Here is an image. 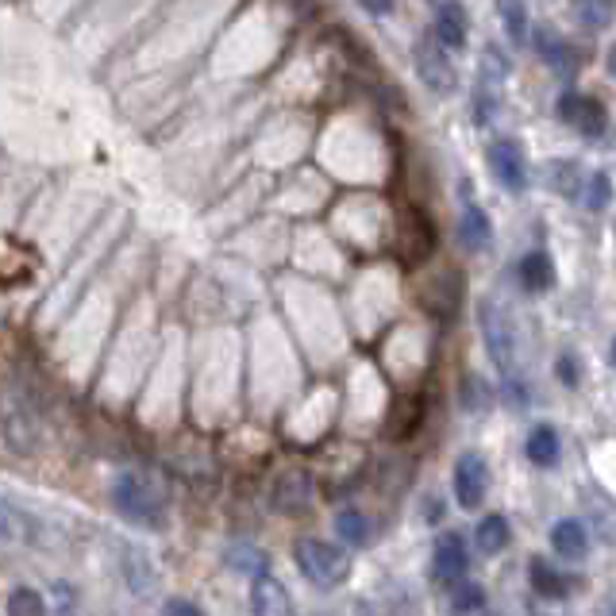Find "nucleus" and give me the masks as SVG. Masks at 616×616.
Here are the masks:
<instances>
[{
    "label": "nucleus",
    "mask_w": 616,
    "mask_h": 616,
    "mask_svg": "<svg viewBox=\"0 0 616 616\" xmlns=\"http://www.w3.org/2000/svg\"><path fill=\"white\" fill-rule=\"evenodd\" d=\"M112 505L123 520H131V525H139V528H154V532H159V528L166 525V501H162L159 489L139 478V474H120V478H116Z\"/></svg>",
    "instance_id": "obj_1"
},
{
    "label": "nucleus",
    "mask_w": 616,
    "mask_h": 616,
    "mask_svg": "<svg viewBox=\"0 0 616 616\" xmlns=\"http://www.w3.org/2000/svg\"><path fill=\"white\" fill-rule=\"evenodd\" d=\"M293 559H298V571L305 574L312 586H320V590L339 586V582H347V574H350L347 551H339L335 543L312 540V536H305V540L293 543Z\"/></svg>",
    "instance_id": "obj_2"
},
{
    "label": "nucleus",
    "mask_w": 616,
    "mask_h": 616,
    "mask_svg": "<svg viewBox=\"0 0 616 616\" xmlns=\"http://www.w3.org/2000/svg\"><path fill=\"white\" fill-rule=\"evenodd\" d=\"M478 327H482V343H486L489 363L497 366L501 378H512L517 370V335H512V324L505 316V309L497 301H478Z\"/></svg>",
    "instance_id": "obj_3"
},
{
    "label": "nucleus",
    "mask_w": 616,
    "mask_h": 616,
    "mask_svg": "<svg viewBox=\"0 0 616 616\" xmlns=\"http://www.w3.org/2000/svg\"><path fill=\"white\" fill-rule=\"evenodd\" d=\"M509 74V62L497 46H486L482 54V66H478V85H474V123L486 128L489 120L497 116L501 108V82Z\"/></svg>",
    "instance_id": "obj_4"
},
{
    "label": "nucleus",
    "mask_w": 616,
    "mask_h": 616,
    "mask_svg": "<svg viewBox=\"0 0 616 616\" xmlns=\"http://www.w3.org/2000/svg\"><path fill=\"white\" fill-rule=\"evenodd\" d=\"M559 120L586 139L605 136V128H609L605 105L597 97H586V93H563V97H559Z\"/></svg>",
    "instance_id": "obj_5"
},
{
    "label": "nucleus",
    "mask_w": 616,
    "mask_h": 616,
    "mask_svg": "<svg viewBox=\"0 0 616 616\" xmlns=\"http://www.w3.org/2000/svg\"><path fill=\"white\" fill-rule=\"evenodd\" d=\"M417 77L435 93V97H451L455 93V66L451 58L443 54L440 39H420L417 43Z\"/></svg>",
    "instance_id": "obj_6"
},
{
    "label": "nucleus",
    "mask_w": 616,
    "mask_h": 616,
    "mask_svg": "<svg viewBox=\"0 0 616 616\" xmlns=\"http://www.w3.org/2000/svg\"><path fill=\"white\" fill-rule=\"evenodd\" d=\"M486 162H489V170H494V177L509 193L528 190V159H525V151H520L517 139H497V143H489Z\"/></svg>",
    "instance_id": "obj_7"
},
{
    "label": "nucleus",
    "mask_w": 616,
    "mask_h": 616,
    "mask_svg": "<svg viewBox=\"0 0 616 616\" xmlns=\"http://www.w3.org/2000/svg\"><path fill=\"white\" fill-rule=\"evenodd\" d=\"M486 482H489V471H486V458H482L478 451L458 455L455 474H451V486H455V497L463 509H478L482 497H486Z\"/></svg>",
    "instance_id": "obj_8"
},
{
    "label": "nucleus",
    "mask_w": 616,
    "mask_h": 616,
    "mask_svg": "<svg viewBox=\"0 0 616 616\" xmlns=\"http://www.w3.org/2000/svg\"><path fill=\"white\" fill-rule=\"evenodd\" d=\"M466 571H471V559H466V543L458 532H443L440 540H435V551H432V574L440 586H458V582L466 579Z\"/></svg>",
    "instance_id": "obj_9"
},
{
    "label": "nucleus",
    "mask_w": 616,
    "mask_h": 616,
    "mask_svg": "<svg viewBox=\"0 0 616 616\" xmlns=\"http://www.w3.org/2000/svg\"><path fill=\"white\" fill-rule=\"evenodd\" d=\"M312 501V474L309 471H285L270 489V505L285 517H301Z\"/></svg>",
    "instance_id": "obj_10"
},
{
    "label": "nucleus",
    "mask_w": 616,
    "mask_h": 616,
    "mask_svg": "<svg viewBox=\"0 0 616 616\" xmlns=\"http://www.w3.org/2000/svg\"><path fill=\"white\" fill-rule=\"evenodd\" d=\"M536 51H540V58L548 62L551 69H555L559 77H574L579 74V66H582V54L574 51L571 43H566L559 31H551V28H540L536 31Z\"/></svg>",
    "instance_id": "obj_11"
},
{
    "label": "nucleus",
    "mask_w": 616,
    "mask_h": 616,
    "mask_svg": "<svg viewBox=\"0 0 616 616\" xmlns=\"http://www.w3.org/2000/svg\"><path fill=\"white\" fill-rule=\"evenodd\" d=\"M435 39L447 51H463L466 46V39H471V12L458 0H443L440 4V12H435Z\"/></svg>",
    "instance_id": "obj_12"
},
{
    "label": "nucleus",
    "mask_w": 616,
    "mask_h": 616,
    "mask_svg": "<svg viewBox=\"0 0 616 616\" xmlns=\"http://www.w3.org/2000/svg\"><path fill=\"white\" fill-rule=\"evenodd\" d=\"M251 613L255 616H293V597L278 579L262 574L251 586Z\"/></svg>",
    "instance_id": "obj_13"
},
{
    "label": "nucleus",
    "mask_w": 616,
    "mask_h": 616,
    "mask_svg": "<svg viewBox=\"0 0 616 616\" xmlns=\"http://www.w3.org/2000/svg\"><path fill=\"white\" fill-rule=\"evenodd\" d=\"M551 548H555V555L566 559V563H579V559H586V551H590L586 525H582V520H574V517L559 520V525L551 528Z\"/></svg>",
    "instance_id": "obj_14"
},
{
    "label": "nucleus",
    "mask_w": 616,
    "mask_h": 616,
    "mask_svg": "<svg viewBox=\"0 0 616 616\" xmlns=\"http://www.w3.org/2000/svg\"><path fill=\"white\" fill-rule=\"evenodd\" d=\"M458 244L471 255L486 251V247L494 244V224H489V216L482 213L478 205H466L463 216H458Z\"/></svg>",
    "instance_id": "obj_15"
},
{
    "label": "nucleus",
    "mask_w": 616,
    "mask_h": 616,
    "mask_svg": "<svg viewBox=\"0 0 616 616\" xmlns=\"http://www.w3.org/2000/svg\"><path fill=\"white\" fill-rule=\"evenodd\" d=\"M559 451H563V443H559V432L551 424H536L532 432H528V440H525V455H528V463H536V466H555L559 463Z\"/></svg>",
    "instance_id": "obj_16"
},
{
    "label": "nucleus",
    "mask_w": 616,
    "mask_h": 616,
    "mask_svg": "<svg viewBox=\"0 0 616 616\" xmlns=\"http://www.w3.org/2000/svg\"><path fill=\"white\" fill-rule=\"evenodd\" d=\"M474 540H478L482 555H501V551L509 548V540H512L509 520H505L501 512H489V517H482V525L474 528Z\"/></svg>",
    "instance_id": "obj_17"
},
{
    "label": "nucleus",
    "mask_w": 616,
    "mask_h": 616,
    "mask_svg": "<svg viewBox=\"0 0 616 616\" xmlns=\"http://www.w3.org/2000/svg\"><path fill=\"white\" fill-rule=\"evenodd\" d=\"M520 285H525L528 293H548L551 285H555V267H551L548 255L532 251L520 259Z\"/></svg>",
    "instance_id": "obj_18"
},
{
    "label": "nucleus",
    "mask_w": 616,
    "mask_h": 616,
    "mask_svg": "<svg viewBox=\"0 0 616 616\" xmlns=\"http://www.w3.org/2000/svg\"><path fill=\"white\" fill-rule=\"evenodd\" d=\"M528 582H532L536 594L551 597V602H559V597L571 594V582H566L563 574L548 563V559H532V566H528Z\"/></svg>",
    "instance_id": "obj_19"
},
{
    "label": "nucleus",
    "mask_w": 616,
    "mask_h": 616,
    "mask_svg": "<svg viewBox=\"0 0 616 616\" xmlns=\"http://www.w3.org/2000/svg\"><path fill=\"white\" fill-rule=\"evenodd\" d=\"M4 443L12 451H20V455H28V451H35V424H31L28 409H15V404H8L4 412Z\"/></svg>",
    "instance_id": "obj_20"
},
{
    "label": "nucleus",
    "mask_w": 616,
    "mask_h": 616,
    "mask_svg": "<svg viewBox=\"0 0 616 616\" xmlns=\"http://www.w3.org/2000/svg\"><path fill=\"white\" fill-rule=\"evenodd\" d=\"M548 185L555 193H563V197H582V190H586V177H582V166L571 159H559L548 166Z\"/></svg>",
    "instance_id": "obj_21"
},
{
    "label": "nucleus",
    "mask_w": 616,
    "mask_h": 616,
    "mask_svg": "<svg viewBox=\"0 0 616 616\" xmlns=\"http://www.w3.org/2000/svg\"><path fill=\"white\" fill-rule=\"evenodd\" d=\"M443 609H447V616H474L486 609V594H482L478 582H458L447 594V605H443Z\"/></svg>",
    "instance_id": "obj_22"
},
{
    "label": "nucleus",
    "mask_w": 616,
    "mask_h": 616,
    "mask_svg": "<svg viewBox=\"0 0 616 616\" xmlns=\"http://www.w3.org/2000/svg\"><path fill=\"white\" fill-rule=\"evenodd\" d=\"M335 532H339V540L350 543V548H366V543H370V520L358 509H343V512H335Z\"/></svg>",
    "instance_id": "obj_23"
},
{
    "label": "nucleus",
    "mask_w": 616,
    "mask_h": 616,
    "mask_svg": "<svg viewBox=\"0 0 616 616\" xmlns=\"http://www.w3.org/2000/svg\"><path fill=\"white\" fill-rule=\"evenodd\" d=\"M497 12H501V23L509 31L512 43H528V8L525 0H497Z\"/></svg>",
    "instance_id": "obj_24"
},
{
    "label": "nucleus",
    "mask_w": 616,
    "mask_h": 616,
    "mask_svg": "<svg viewBox=\"0 0 616 616\" xmlns=\"http://www.w3.org/2000/svg\"><path fill=\"white\" fill-rule=\"evenodd\" d=\"M616 0H574V15L586 23L590 31H602L613 20Z\"/></svg>",
    "instance_id": "obj_25"
},
{
    "label": "nucleus",
    "mask_w": 616,
    "mask_h": 616,
    "mask_svg": "<svg viewBox=\"0 0 616 616\" xmlns=\"http://www.w3.org/2000/svg\"><path fill=\"white\" fill-rule=\"evenodd\" d=\"M8 616H46L43 594L31 586H15L12 594H8Z\"/></svg>",
    "instance_id": "obj_26"
},
{
    "label": "nucleus",
    "mask_w": 616,
    "mask_h": 616,
    "mask_svg": "<svg viewBox=\"0 0 616 616\" xmlns=\"http://www.w3.org/2000/svg\"><path fill=\"white\" fill-rule=\"evenodd\" d=\"M609 201H613V185H609V174H590L586 177V190H582V205L590 208V213H605L609 208Z\"/></svg>",
    "instance_id": "obj_27"
},
{
    "label": "nucleus",
    "mask_w": 616,
    "mask_h": 616,
    "mask_svg": "<svg viewBox=\"0 0 616 616\" xmlns=\"http://www.w3.org/2000/svg\"><path fill=\"white\" fill-rule=\"evenodd\" d=\"M228 563L236 566V571L255 574V579H262V574H267V555H262L259 548H231L228 551Z\"/></svg>",
    "instance_id": "obj_28"
},
{
    "label": "nucleus",
    "mask_w": 616,
    "mask_h": 616,
    "mask_svg": "<svg viewBox=\"0 0 616 616\" xmlns=\"http://www.w3.org/2000/svg\"><path fill=\"white\" fill-rule=\"evenodd\" d=\"M162 616H205V609L193 605V602H185V597H174V602H166Z\"/></svg>",
    "instance_id": "obj_29"
},
{
    "label": "nucleus",
    "mask_w": 616,
    "mask_h": 616,
    "mask_svg": "<svg viewBox=\"0 0 616 616\" xmlns=\"http://www.w3.org/2000/svg\"><path fill=\"white\" fill-rule=\"evenodd\" d=\"M559 378H563V386H579V366H574V358L571 355H563L559 358Z\"/></svg>",
    "instance_id": "obj_30"
},
{
    "label": "nucleus",
    "mask_w": 616,
    "mask_h": 616,
    "mask_svg": "<svg viewBox=\"0 0 616 616\" xmlns=\"http://www.w3.org/2000/svg\"><path fill=\"white\" fill-rule=\"evenodd\" d=\"M358 4H363L370 15H389V12H393L397 0H358Z\"/></svg>",
    "instance_id": "obj_31"
},
{
    "label": "nucleus",
    "mask_w": 616,
    "mask_h": 616,
    "mask_svg": "<svg viewBox=\"0 0 616 616\" xmlns=\"http://www.w3.org/2000/svg\"><path fill=\"white\" fill-rule=\"evenodd\" d=\"M597 616H616V597H605V605H602V613Z\"/></svg>",
    "instance_id": "obj_32"
},
{
    "label": "nucleus",
    "mask_w": 616,
    "mask_h": 616,
    "mask_svg": "<svg viewBox=\"0 0 616 616\" xmlns=\"http://www.w3.org/2000/svg\"><path fill=\"white\" fill-rule=\"evenodd\" d=\"M609 74L616 77V43H613V51H609Z\"/></svg>",
    "instance_id": "obj_33"
},
{
    "label": "nucleus",
    "mask_w": 616,
    "mask_h": 616,
    "mask_svg": "<svg viewBox=\"0 0 616 616\" xmlns=\"http://www.w3.org/2000/svg\"><path fill=\"white\" fill-rule=\"evenodd\" d=\"M609 358H613V370H616V339H613V350H609Z\"/></svg>",
    "instance_id": "obj_34"
}]
</instances>
